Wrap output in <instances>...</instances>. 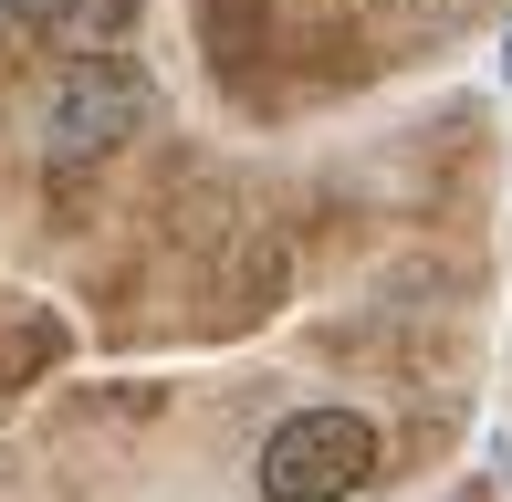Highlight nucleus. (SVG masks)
I'll return each instance as SVG.
<instances>
[{
	"label": "nucleus",
	"mask_w": 512,
	"mask_h": 502,
	"mask_svg": "<svg viewBox=\"0 0 512 502\" xmlns=\"http://www.w3.org/2000/svg\"><path fill=\"white\" fill-rule=\"evenodd\" d=\"M262 502H345L377 482V419L356 408H293L283 429L262 440Z\"/></svg>",
	"instance_id": "nucleus-1"
},
{
	"label": "nucleus",
	"mask_w": 512,
	"mask_h": 502,
	"mask_svg": "<svg viewBox=\"0 0 512 502\" xmlns=\"http://www.w3.org/2000/svg\"><path fill=\"white\" fill-rule=\"evenodd\" d=\"M136 116H147V84H136V63L84 53L74 74L53 84V105H42V157H53V168H84V157H105L115 136H136Z\"/></svg>",
	"instance_id": "nucleus-2"
},
{
	"label": "nucleus",
	"mask_w": 512,
	"mask_h": 502,
	"mask_svg": "<svg viewBox=\"0 0 512 502\" xmlns=\"http://www.w3.org/2000/svg\"><path fill=\"white\" fill-rule=\"evenodd\" d=\"M53 21H63L74 42H84V53H105V42H115V32L136 21V0H53Z\"/></svg>",
	"instance_id": "nucleus-3"
},
{
	"label": "nucleus",
	"mask_w": 512,
	"mask_h": 502,
	"mask_svg": "<svg viewBox=\"0 0 512 502\" xmlns=\"http://www.w3.org/2000/svg\"><path fill=\"white\" fill-rule=\"evenodd\" d=\"M502 74H512V42H502Z\"/></svg>",
	"instance_id": "nucleus-4"
}]
</instances>
